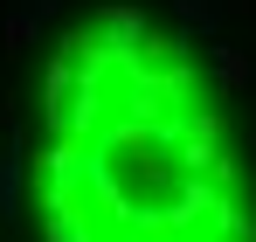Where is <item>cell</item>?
<instances>
[{
  "instance_id": "obj_1",
  "label": "cell",
  "mask_w": 256,
  "mask_h": 242,
  "mask_svg": "<svg viewBox=\"0 0 256 242\" xmlns=\"http://www.w3.org/2000/svg\"><path fill=\"white\" fill-rule=\"evenodd\" d=\"M214 76H222V90H242V83H250V70H242V56L214 48Z\"/></svg>"
}]
</instances>
